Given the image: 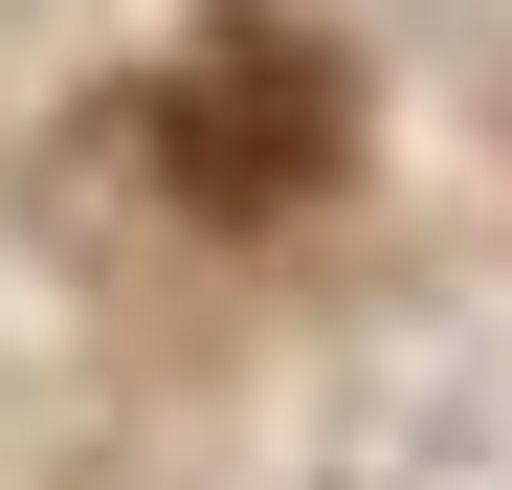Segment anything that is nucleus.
Segmentation results:
<instances>
[{
	"mask_svg": "<svg viewBox=\"0 0 512 490\" xmlns=\"http://www.w3.org/2000/svg\"><path fill=\"white\" fill-rule=\"evenodd\" d=\"M134 156H156V201H201V223H290V201H334V156H357V67L312 23H201L156 67Z\"/></svg>",
	"mask_w": 512,
	"mask_h": 490,
	"instance_id": "obj_1",
	"label": "nucleus"
}]
</instances>
